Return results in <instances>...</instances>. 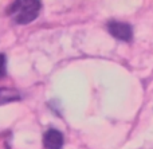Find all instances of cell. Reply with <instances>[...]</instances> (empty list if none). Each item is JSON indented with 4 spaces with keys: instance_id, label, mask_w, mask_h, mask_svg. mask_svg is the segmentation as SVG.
<instances>
[{
    "instance_id": "cell-1",
    "label": "cell",
    "mask_w": 153,
    "mask_h": 149,
    "mask_svg": "<svg viewBox=\"0 0 153 149\" xmlns=\"http://www.w3.org/2000/svg\"><path fill=\"white\" fill-rule=\"evenodd\" d=\"M42 3L38 0H18L8 7V13L18 24H28L38 18Z\"/></svg>"
},
{
    "instance_id": "cell-2",
    "label": "cell",
    "mask_w": 153,
    "mask_h": 149,
    "mask_svg": "<svg viewBox=\"0 0 153 149\" xmlns=\"http://www.w3.org/2000/svg\"><path fill=\"white\" fill-rule=\"evenodd\" d=\"M108 28H109V32L118 40L129 42V40L133 38V30H132V27H130V24H128V23H122V21H110Z\"/></svg>"
},
{
    "instance_id": "cell-3",
    "label": "cell",
    "mask_w": 153,
    "mask_h": 149,
    "mask_svg": "<svg viewBox=\"0 0 153 149\" xmlns=\"http://www.w3.org/2000/svg\"><path fill=\"white\" fill-rule=\"evenodd\" d=\"M43 145L46 149H62L63 134L56 129H48L43 136Z\"/></svg>"
},
{
    "instance_id": "cell-4",
    "label": "cell",
    "mask_w": 153,
    "mask_h": 149,
    "mask_svg": "<svg viewBox=\"0 0 153 149\" xmlns=\"http://www.w3.org/2000/svg\"><path fill=\"white\" fill-rule=\"evenodd\" d=\"M20 98H22V96L18 90L8 89V87H0V105H5V104H10V102L19 101Z\"/></svg>"
},
{
    "instance_id": "cell-5",
    "label": "cell",
    "mask_w": 153,
    "mask_h": 149,
    "mask_svg": "<svg viewBox=\"0 0 153 149\" xmlns=\"http://www.w3.org/2000/svg\"><path fill=\"white\" fill-rule=\"evenodd\" d=\"M5 75V55L0 54V78Z\"/></svg>"
}]
</instances>
